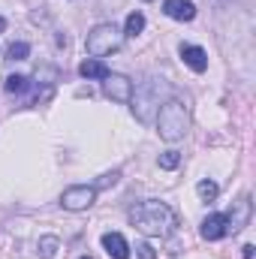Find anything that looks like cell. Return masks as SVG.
<instances>
[{
    "mask_svg": "<svg viewBox=\"0 0 256 259\" xmlns=\"http://www.w3.org/2000/svg\"><path fill=\"white\" fill-rule=\"evenodd\" d=\"M130 223L145 235H172L175 226H178V214L166 202L148 199V202H142L130 211Z\"/></svg>",
    "mask_w": 256,
    "mask_h": 259,
    "instance_id": "1",
    "label": "cell"
},
{
    "mask_svg": "<svg viewBox=\"0 0 256 259\" xmlns=\"http://www.w3.org/2000/svg\"><path fill=\"white\" fill-rule=\"evenodd\" d=\"M166 91H169V84L160 81V78L142 81V84L136 88V97H130V100H133V115H136L142 124H151V121L157 118V112H160V100H163Z\"/></svg>",
    "mask_w": 256,
    "mask_h": 259,
    "instance_id": "2",
    "label": "cell"
},
{
    "mask_svg": "<svg viewBox=\"0 0 256 259\" xmlns=\"http://www.w3.org/2000/svg\"><path fill=\"white\" fill-rule=\"evenodd\" d=\"M157 127H160V136L166 142H178L187 136V127H190V115H187V106L181 100H166L157 112Z\"/></svg>",
    "mask_w": 256,
    "mask_h": 259,
    "instance_id": "3",
    "label": "cell"
},
{
    "mask_svg": "<svg viewBox=\"0 0 256 259\" xmlns=\"http://www.w3.org/2000/svg\"><path fill=\"white\" fill-rule=\"evenodd\" d=\"M84 46H88V55L106 58V55H112V52H118V49L124 46V33H121L115 24H97V27L88 33Z\"/></svg>",
    "mask_w": 256,
    "mask_h": 259,
    "instance_id": "4",
    "label": "cell"
},
{
    "mask_svg": "<svg viewBox=\"0 0 256 259\" xmlns=\"http://www.w3.org/2000/svg\"><path fill=\"white\" fill-rule=\"evenodd\" d=\"M94 199H97V187H91V184H75V187H66L64 190L61 205H64L66 211H84V208L94 205Z\"/></svg>",
    "mask_w": 256,
    "mask_h": 259,
    "instance_id": "5",
    "label": "cell"
},
{
    "mask_svg": "<svg viewBox=\"0 0 256 259\" xmlns=\"http://www.w3.org/2000/svg\"><path fill=\"white\" fill-rule=\"evenodd\" d=\"M103 91H106V97L115 100V103H130V97H133V81H130L127 75L109 72V75L103 78Z\"/></svg>",
    "mask_w": 256,
    "mask_h": 259,
    "instance_id": "6",
    "label": "cell"
},
{
    "mask_svg": "<svg viewBox=\"0 0 256 259\" xmlns=\"http://www.w3.org/2000/svg\"><path fill=\"white\" fill-rule=\"evenodd\" d=\"M247 220H250V199L241 196V199L235 202V211L226 217V232H238V229H244Z\"/></svg>",
    "mask_w": 256,
    "mask_h": 259,
    "instance_id": "7",
    "label": "cell"
},
{
    "mask_svg": "<svg viewBox=\"0 0 256 259\" xmlns=\"http://www.w3.org/2000/svg\"><path fill=\"white\" fill-rule=\"evenodd\" d=\"M202 238L205 241H220L223 235H226V217L223 214H208L205 220H202Z\"/></svg>",
    "mask_w": 256,
    "mask_h": 259,
    "instance_id": "8",
    "label": "cell"
},
{
    "mask_svg": "<svg viewBox=\"0 0 256 259\" xmlns=\"http://www.w3.org/2000/svg\"><path fill=\"white\" fill-rule=\"evenodd\" d=\"M163 12L169 18H175V21H193L196 18V6H193L190 0H166Z\"/></svg>",
    "mask_w": 256,
    "mask_h": 259,
    "instance_id": "9",
    "label": "cell"
},
{
    "mask_svg": "<svg viewBox=\"0 0 256 259\" xmlns=\"http://www.w3.org/2000/svg\"><path fill=\"white\" fill-rule=\"evenodd\" d=\"M103 247L112 259H130V244L124 241L121 232H106L103 235Z\"/></svg>",
    "mask_w": 256,
    "mask_h": 259,
    "instance_id": "10",
    "label": "cell"
},
{
    "mask_svg": "<svg viewBox=\"0 0 256 259\" xmlns=\"http://www.w3.org/2000/svg\"><path fill=\"white\" fill-rule=\"evenodd\" d=\"M181 58H184V64L190 66L193 72H205L208 69V55L199 46H181Z\"/></svg>",
    "mask_w": 256,
    "mask_h": 259,
    "instance_id": "11",
    "label": "cell"
},
{
    "mask_svg": "<svg viewBox=\"0 0 256 259\" xmlns=\"http://www.w3.org/2000/svg\"><path fill=\"white\" fill-rule=\"evenodd\" d=\"M78 72H81L84 78H100V81H103V78L109 75V66L103 64L100 58H88V61L78 64Z\"/></svg>",
    "mask_w": 256,
    "mask_h": 259,
    "instance_id": "12",
    "label": "cell"
},
{
    "mask_svg": "<svg viewBox=\"0 0 256 259\" xmlns=\"http://www.w3.org/2000/svg\"><path fill=\"white\" fill-rule=\"evenodd\" d=\"M3 88H6V94H24L30 88V78L27 75H9Z\"/></svg>",
    "mask_w": 256,
    "mask_h": 259,
    "instance_id": "13",
    "label": "cell"
},
{
    "mask_svg": "<svg viewBox=\"0 0 256 259\" xmlns=\"http://www.w3.org/2000/svg\"><path fill=\"white\" fill-rule=\"evenodd\" d=\"M142 30H145V15H142V12H130L127 24H124V33H127V36H136V33H142Z\"/></svg>",
    "mask_w": 256,
    "mask_h": 259,
    "instance_id": "14",
    "label": "cell"
},
{
    "mask_svg": "<svg viewBox=\"0 0 256 259\" xmlns=\"http://www.w3.org/2000/svg\"><path fill=\"white\" fill-rule=\"evenodd\" d=\"M27 55H30V46L27 42H12L6 49V61H24Z\"/></svg>",
    "mask_w": 256,
    "mask_h": 259,
    "instance_id": "15",
    "label": "cell"
},
{
    "mask_svg": "<svg viewBox=\"0 0 256 259\" xmlns=\"http://www.w3.org/2000/svg\"><path fill=\"white\" fill-rule=\"evenodd\" d=\"M58 244H61V241H58L55 235L39 238V256H42V259H52V256H55V250H58Z\"/></svg>",
    "mask_w": 256,
    "mask_h": 259,
    "instance_id": "16",
    "label": "cell"
},
{
    "mask_svg": "<svg viewBox=\"0 0 256 259\" xmlns=\"http://www.w3.org/2000/svg\"><path fill=\"white\" fill-rule=\"evenodd\" d=\"M196 193L202 196L205 202H214L220 190H217V184H214V181H199V184H196Z\"/></svg>",
    "mask_w": 256,
    "mask_h": 259,
    "instance_id": "17",
    "label": "cell"
},
{
    "mask_svg": "<svg viewBox=\"0 0 256 259\" xmlns=\"http://www.w3.org/2000/svg\"><path fill=\"white\" fill-rule=\"evenodd\" d=\"M181 163V154L178 151H166V154H160V166L163 169H175Z\"/></svg>",
    "mask_w": 256,
    "mask_h": 259,
    "instance_id": "18",
    "label": "cell"
},
{
    "mask_svg": "<svg viewBox=\"0 0 256 259\" xmlns=\"http://www.w3.org/2000/svg\"><path fill=\"white\" fill-rule=\"evenodd\" d=\"M136 253H139V259H157L154 247H151L148 241H139V244H136Z\"/></svg>",
    "mask_w": 256,
    "mask_h": 259,
    "instance_id": "19",
    "label": "cell"
},
{
    "mask_svg": "<svg viewBox=\"0 0 256 259\" xmlns=\"http://www.w3.org/2000/svg\"><path fill=\"white\" fill-rule=\"evenodd\" d=\"M118 181V172H112V175H103V181L97 184V187H109V184H115Z\"/></svg>",
    "mask_w": 256,
    "mask_h": 259,
    "instance_id": "20",
    "label": "cell"
},
{
    "mask_svg": "<svg viewBox=\"0 0 256 259\" xmlns=\"http://www.w3.org/2000/svg\"><path fill=\"white\" fill-rule=\"evenodd\" d=\"M241 250H244V253H241V256H244V259H253V244H244Z\"/></svg>",
    "mask_w": 256,
    "mask_h": 259,
    "instance_id": "21",
    "label": "cell"
},
{
    "mask_svg": "<svg viewBox=\"0 0 256 259\" xmlns=\"http://www.w3.org/2000/svg\"><path fill=\"white\" fill-rule=\"evenodd\" d=\"M3 27H6V21H3V18H0V33H3Z\"/></svg>",
    "mask_w": 256,
    "mask_h": 259,
    "instance_id": "22",
    "label": "cell"
},
{
    "mask_svg": "<svg viewBox=\"0 0 256 259\" xmlns=\"http://www.w3.org/2000/svg\"><path fill=\"white\" fill-rule=\"evenodd\" d=\"M81 259H88V256H81Z\"/></svg>",
    "mask_w": 256,
    "mask_h": 259,
    "instance_id": "23",
    "label": "cell"
}]
</instances>
